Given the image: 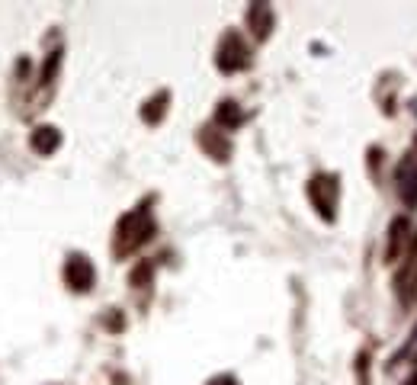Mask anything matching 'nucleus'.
<instances>
[{
  "label": "nucleus",
  "mask_w": 417,
  "mask_h": 385,
  "mask_svg": "<svg viewBox=\"0 0 417 385\" xmlns=\"http://www.w3.org/2000/svg\"><path fill=\"white\" fill-rule=\"evenodd\" d=\"M58 64H61V52H52V55L45 58V64H42V74H39V84L42 87H52V84H55Z\"/></svg>",
  "instance_id": "obj_13"
},
{
  "label": "nucleus",
  "mask_w": 417,
  "mask_h": 385,
  "mask_svg": "<svg viewBox=\"0 0 417 385\" xmlns=\"http://www.w3.org/2000/svg\"><path fill=\"white\" fill-rule=\"evenodd\" d=\"M247 26L254 29V35H257V39H266V35H270L273 13L266 10V4H254V7L247 10Z\"/></svg>",
  "instance_id": "obj_10"
},
{
  "label": "nucleus",
  "mask_w": 417,
  "mask_h": 385,
  "mask_svg": "<svg viewBox=\"0 0 417 385\" xmlns=\"http://www.w3.org/2000/svg\"><path fill=\"white\" fill-rule=\"evenodd\" d=\"M29 145L39 154H55V148L61 145V132H58L55 126H39L33 132V138H29Z\"/></svg>",
  "instance_id": "obj_9"
},
{
  "label": "nucleus",
  "mask_w": 417,
  "mask_h": 385,
  "mask_svg": "<svg viewBox=\"0 0 417 385\" xmlns=\"http://www.w3.org/2000/svg\"><path fill=\"white\" fill-rule=\"evenodd\" d=\"M151 273H154V266L148 263V260H141V263L132 270V276H129V283H132L135 289H145V286H151Z\"/></svg>",
  "instance_id": "obj_14"
},
{
  "label": "nucleus",
  "mask_w": 417,
  "mask_h": 385,
  "mask_svg": "<svg viewBox=\"0 0 417 385\" xmlns=\"http://www.w3.org/2000/svg\"><path fill=\"white\" fill-rule=\"evenodd\" d=\"M64 283H68L74 292H87V289L93 286V266H90V260L81 257V254L68 257V263H64Z\"/></svg>",
  "instance_id": "obj_4"
},
{
  "label": "nucleus",
  "mask_w": 417,
  "mask_h": 385,
  "mask_svg": "<svg viewBox=\"0 0 417 385\" xmlns=\"http://www.w3.org/2000/svg\"><path fill=\"white\" fill-rule=\"evenodd\" d=\"M395 286H398V299L401 302H411L417 295V238H414V244H408V260H404V270L398 273Z\"/></svg>",
  "instance_id": "obj_6"
},
{
  "label": "nucleus",
  "mask_w": 417,
  "mask_h": 385,
  "mask_svg": "<svg viewBox=\"0 0 417 385\" xmlns=\"http://www.w3.org/2000/svg\"><path fill=\"white\" fill-rule=\"evenodd\" d=\"M308 196H312L315 209L321 212V218H327L331 222L334 218V209H337V177H315L312 183H308Z\"/></svg>",
  "instance_id": "obj_2"
},
{
  "label": "nucleus",
  "mask_w": 417,
  "mask_h": 385,
  "mask_svg": "<svg viewBox=\"0 0 417 385\" xmlns=\"http://www.w3.org/2000/svg\"><path fill=\"white\" fill-rule=\"evenodd\" d=\"M411 231V222L404 215L392 218L389 225V244H385V263H398V257H404L408 254V235Z\"/></svg>",
  "instance_id": "obj_5"
},
{
  "label": "nucleus",
  "mask_w": 417,
  "mask_h": 385,
  "mask_svg": "<svg viewBox=\"0 0 417 385\" xmlns=\"http://www.w3.org/2000/svg\"><path fill=\"white\" fill-rule=\"evenodd\" d=\"M164 112H167V93H158V97H151L145 103V109H141V119L154 126V122H160V116H164Z\"/></svg>",
  "instance_id": "obj_12"
},
{
  "label": "nucleus",
  "mask_w": 417,
  "mask_h": 385,
  "mask_svg": "<svg viewBox=\"0 0 417 385\" xmlns=\"http://www.w3.org/2000/svg\"><path fill=\"white\" fill-rule=\"evenodd\" d=\"M398 183H401V196L408 206H417V154H408L398 167Z\"/></svg>",
  "instance_id": "obj_7"
},
{
  "label": "nucleus",
  "mask_w": 417,
  "mask_h": 385,
  "mask_svg": "<svg viewBox=\"0 0 417 385\" xmlns=\"http://www.w3.org/2000/svg\"><path fill=\"white\" fill-rule=\"evenodd\" d=\"M216 126H222V129H235V126H241V106L231 103V100L218 103V109H216Z\"/></svg>",
  "instance_id": "obj_11"
},
{
  "label": "nucleus",
  "mask_w": 417,
  "mask_h": 385,
  "mask_svg": "<svg viewBox=\"0 0 417 385\" xmlns=\"http://www.w3.org/2000/svg\"><path fill=\"white\" fill-rule=\"evenodd\" d=\"M212 385H237V382H235V379H228V376H225V379H216Z\"/></svg>",
  "instance_id": "obj_15"
},
{
  "label": "nucleus",
  "mask_w": 417,
  "mask_h": 385,
  "mask_svg": "<svg viewBox=\"0 0 417 385\" xmlns=\"http://www.w3.org/2000/svg\"><path fill=\"white\" fill-rule=\"evenodd\" d=\"M199 145L206 148L216 161H228L231 145H228V138H225V132H218V129H202V132H199Z\"/></svg>",
  "instance_id": "obj_8"
},
{
  "label": "nucleus",
  "mask_w": 417,
  "mask_h": 385,
  "mask_svg": "<svg viewBox=\"0 0 417 385\" xmlns=\"http://www.w3.org/2000/svg\"><path fill=\"white\" fill-rule=\"evenodd\" d=\"M218 68L222 71H241L247 68V45H244V39L237 32H228L222 39V45H218Z\"/></svg>",
  "instance_id": "obj_3"
},
{
  "label": "nucleus",
  "mask_w": 417,
  "mask_h": 385,
  "mask_svg": "<svg viewBox=\"0 0 417 385\" xmlns=\"http://www.w3.org/2000/svg\"><path fill=\"white\" fill-rule=\"evenodd\" d=\"M154 235V222L148 218V209H135L132 215H125L116 231V254H132Z\"/></svg>",
  "instance_id": "obj_1"
}]
</instances>
